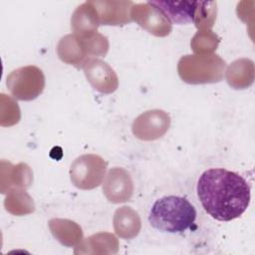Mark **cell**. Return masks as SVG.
<instances>
[{
	"label": "cell",
	"instance_id": "cell-1",
	"mask_svg": "<svg viewBox=\"0 0 255 255\" xmlns=\"http://www.w3.org/2000/svg\"><path fill=\"white\" fill-rule=\"evenodd\" d=\"M197 196L214 219L231 221L240 217L251 199L250 185L238 173L225 168H209L197 181Z\"/></svg>",
	"mask_w": 255,
	"mask_h": 255
},
{
	"label": "cell",
	"instance_id": "cell-2",
	"mask_svg": "<svg viewBox=\"0 0 255 255\" xmlns=\"http://www.w3.org/2000/svg\"><path fill=\"white\" fill-rule=\"evenodd\" d=\"M196 219L194 206L184 197L163 196L151 206L148 221L150 225L167 233H180L190 228Z\"/></svg>",
	"mask_w": 255,
	"mask_h": 255
},
{
	"label": "cell",
	"instance_id": "cell-3",
	"mask_svg": "<svg viewBox=\"0 0 255 255\" xmlns=\"http://www.w3.org/2000/svg\"><path fill=\"white\" fill-rule=\"evenodd\" d=\"M158 7L170 22L194 23L197 28L211 27L216 19L215 1H150Z\"/></svg>",
	"mask_w": 255,
	"mask_h": 255
},
{
	"label": "cell",
	"instance_id": "cell-4",
	"mask_svg": "<svg viewBox=\"0 0 255 255\" xmlns=\"http://www.w3.org/2000/svg\"><path fill=\"white\" fill-rule=\"evenodd\" d=\"M225 62L216 55L184 56L178 62V74L189 84L219 82L222 79Z\"/></svg>",
	"mask_w": 255,
	"mask_h": 255
},
{
	"label": "cell",
	"instance_id": "cell-5",
	"mask_svg": "<svg viewBox=\"0 0 255 255\" xmlns=\"http://www.w3.org/2000/svg\"><path fill=\"white\" fill-rule=\"evenodd\" d=\"M6 85L12 96L20 101H32L43 92L45 77L36 66H26L12 71Z\"/></svg>",
	"mask_w": 255,
	"mask_h": 255
},
{
	"label": "cell",
	"instance_id": "cell-6",
	"mask_svg": "<svg viewBox=\"0 0 255 255\" xmlns=\"http://www.w3.org/2000/svg\"><path fill=\"white\" fill-rule=\"evenodd\" d=\"M107 162L96 154H83L71 165L70 175L75 186L81 189H93L99 186L106 173Z\"/></svg>",
	"mask_w": 255,
	"mask_h": 255
},
{
	"label": "cell",
	"instance_id": "cell-7",
	"mask_svg": "<svg viewBox=\"0 0 255 255\" xmlns=\"http://www.w3.org/2000/svg\"><path fill=\"white\" fill-rule=\"evenodd\" d=\"M130 17L139 26L155 36H166L171 31V22L150 1L133 4L130 10Z\"/></svg>",
	"mask_w": 255,
	"mask_h": 255
},
{
	"label": "cell",
	"instance_id": "cell-8",
	"mask_svg": "<svg viewBox=\"0 0 255 255\" xmlns=\"http://www.w3.org/2000/svg\"><path fill=\"white\" fill-rule=\"evenodd\" d=\"M169 124V117L163 111H147L133 122L132 131L140 139L152 140L160 137L168 129Z\"/></svg>",
	"mask_w": 255,
	"mask_h": 255
},
{
	"label": "cell",
	"instance_id": "cell-9",
	"mask_svg": "<svg viewBox=\"0 0 255 255\" xmlns=\"http://www.w3.org/2000/svg\"><path fill=\"white\" fill-rule=\"evenodd\" d=\"M100 25H125L132 19L130 10L134 4L131 1H92Z\"/></svg>",
	"mask_w": 255,
	"mask_h": 255
},
{
	"label": "cell",
	"instance_id": "cell-10",
	"mask_svg": "<svg viewBox=\"0 0 255 255\" xmlns=\"http://www.w3.org/2000/svg\"><path fill=\"white\" fill-rule=\"evenodd\" d=\"M83 67L88 81L96 90L105 94H110L117 90V75L107 63L99 59H88Z\"/></svg>",
	"mask_w": 255,
	"mask_h": 255
},
{
	"label": "cell",
	"instance_id": "cell-11",
	"mask_svg": "<svg viewBox=\"0 0 255 255\" xmlns=\"http://www.w3.org/2000/svg\"><path fill=\"white\" fill-rule=\"evenodd\" d=\"M132 181L129 174L123 168H113L109 171L103 186L107 198L114 202H124L130 198L132 194Z\"/></svg>",
	"mask_w": 255,
	"mask_h": 255
},
{
	"label": "cell",
	"instance_id": "cell-12",
	"mask_svg": "<svg viewBox=\"0 0 255 255\" xmlns=\"http://www.w3.org/2000/svg\"><path fill=\"white\" fill-rule=\"evenodd\" d=\"M99 20L92 1H86L77 7L71 18V27L78 36H86L97 32Z\"/></svg>",
	"mask_w": 255,
	"mask_h": 255
},
{
	"label": "cell",
	"instance_id": "cell-13",
	"mask_svg": "<svg viewBox=\"0 0 255 255\" xmlns=\"http://www.w3.org/2000/svg\"><path fill=\"white\" fill-rule=\"evenodd\" d=\"M88 52L77 35H67L61 39L58 45V55L64 62L76 67L84 66Z\"/></svg>",
	"mask_w": 255,
	"mask_h": 255
},
{
	"label": "cell",
	"instance_id": "cell-14",
	"mask_svg": "<svg viewBox=\"0 0 255 255\" xmlns=\"http://www.w3.org/2000/svg\"><path fill=\"white\" fill-rule=\"evenodd\" d=\"M138 218V215L136 212H134L132 209L124 206L116 211L114 222H115V228L117 230V233L126 237L127 235V225L128 227L130 236L136 235L139 229V226H135L132 224H128L129 221L134 220Z\"/></svg>",
	"mask_w": 255,
	"mask_h": 255
}]
</instances>
